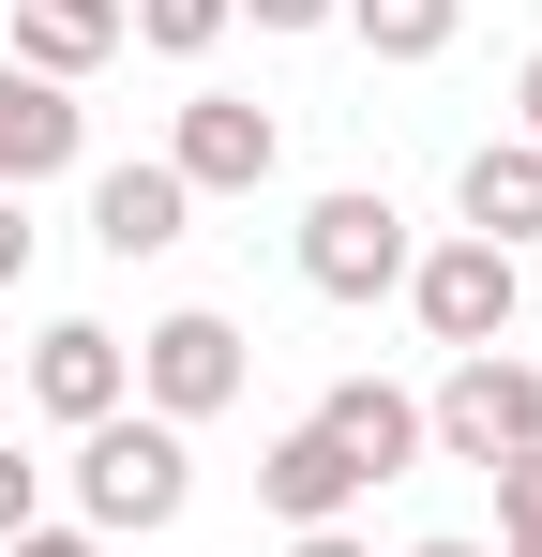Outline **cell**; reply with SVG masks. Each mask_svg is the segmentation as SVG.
<instances>
[{
    "label": "cell",
    "mask_w": 542,
    "mask_h": 557,
    "mask_svg": "<svg viewBox=\"0 0 542 557\" xmlns=\"http://www.w3.org/2000/svg\"><path fill=\"white\" fill-rule=\"evenodd\" d=\"M61 482H76V528H90V543H151V528H181V497H196V437L151 422V407H106Z\"/></svg>",
    "instance_id": "cell-1"
},
{
    "label": "cell",
    "mask_w": 542,
    "mask_h": 557,
    "mask_svg": "<svg viewBox=\"0 0 542 557\" xmlns=\"http://www.w3.org/2000/svg\"><path fill=\"white\" fill-rule=\"evenodd\" d=\"M482 482H497V543H528V528H542V453H513V467H482Z\"/></svg>",
    "instance_id": "cell-16"
},
{
    "label": "cell",
    "mask_w": 542,
    "mask_h": 557,
    "mask_svg": "<svg viewBox=\"0 0 542 557\" xmlns=\"http://www.w3.org/2000/svg\"><path fill=\"white\" fill-rule=\"evenodd\" d=\"M513 301H528V272H513V257H497V242H467V226H452V242H422V257H407V317H422V332H438L452 362H467V347H513Z\"/></svg>",
    "instance_id": "cell-5"
},
{
    "label": "cell",
    "mask_w": 542,
    "mask_h": 557,
    "mask_svg": "<svg viewBox=\"0 0 542 557\" xmlns=\"http://www.w3.org/2000/svg\"><path fill=\"white\" fill-rule=\"evenodd\" d=\"M226 15H257V30H332L347 0H226Z\"/></svg>",
    "instance_id": "cell-18"
},
{
    "label": "cell",
    "mask_w": 542,
    "mask_h": 557,
    "mask_svg": "<svg viewBox=\"0 0 542 557\" xmlns=\"http://www.w3.org/2000/svg\"><path fill=\"white\" fill-rule=\"evenodd\" d=\"M422 453H452V467H513V453H542V362L467 347V362L422 392Z\"/></svg>",
    "instance_id": "cell-2"
},
{
    "label": "cell",
    "mask_w": 542,
    "mask_h": 557,
    "mask_svg": "<svg viewBox=\"0 0 542 557\" xmlns=\"http://www.w3.org/2000/svg\"><path fill=\"white\" fill-rule=\"evenodd\" d=\"M407 257H422V242H407V211H392L377 182H332L317 211H301V286H317V301H392Z\"/></svg>",
    "instance_id": "cell-4"
},
{
    "label": "cell",
    "mask_w": 542,
    "mask_h": 557,
    "mask_svg": "<svg viewBox=\"0 0 542 557\" xmlns=\"http://www.w3.org/2000/svg\"><path fill=\"white\" fill-rule=\"evenodd\" d=\"M271 166H286V121L242 91H196L181 106V136H167V182L181 196H271Z\"/></svg>",
    "instance_id": "cell-6"
},
{
    "label": "cell",
    "mask_w": 542,
    "mask_h": 557,
    "mask_svg": "<svg viewBox=\"0 0 542 557\" xmlns=\"http://www.w3.org/2000/svg\"><path fill=\"white\" fill-rule=\"evenodd\" d=\"M286 557H377V543H347V528H286Z\"/></svg>",
    "instance_id": "cell-22"
},
{
    "label": "cell",
    "mask_w": 542,
    "mask_h": 557,
    "mask_svg": "<svg viewBox=\"0 0 542 557\" xmlns=\"http://www.w3.org/2000/svg\"><path fill=\"white\" fill-rule=\"evenodd\" d=\"M407 557H482V543H407Z\"/></svg>",
    "instance_id": "cell-23"
},
{
    "label": "cell",
    "mask_w": 542,
    "mask_h": 557,
    "mask_svg": "<svg viewBox=\"0 0 542 557\" xmlns=\"http://www.w3.org/2000/svg\"><path fill=\"white\" fill-rule=\"evenodd\" d=\"M30 272V211H15V196H0V286Z\"/></svg>",
    "instance_id": "cell-21"
},
{
    "label": "cell",
    "mask_w": 542,
    "mask_h": 557,
    "mask_svg": "<svg viewBox=\"0 0 542 557\" xmlns=\"http://www.w3.org/2000/svg\"><path fill=\"white\" fill-rule=\"evenodd\" d=\"M242 15L226 0H121V46H151V61H211Z\"/></svg>",
    "instance_id": "cell-14"
},
{
    "label": "cell",
    "mask_w": 542,
    "mask_h": 557,
    "mask_svg": "<svg viewBox=\"0 0 542 557\" xmlns=\"http://www.w3.org/2000/svg\"><path fill=\"white\" fill-rule=\"evenodd\" d=\"M30 407L90 437L106 407H136V347H121L106 317H46V332H30Z\"/></svg>",
    "instance_id": "cell-7"
},
{
    "label": "cell",
    "mask_w": 542,
    "mask_h": 557,
    "mask_svg": "<svg viewBox=\"0 0 542 557\" xmlns=\"http://www.w3.org/2000/svg\"><path fill=\"white\" fill-rule=\"evenodd\" d=\"M317 437H332L361 482H407V467H422V392H392V376H332V392H317Z\"/></svg>",
    "instance_id": "cell-8"
},
{
    "label": "cell",
    "mask_w": 542,
    "mask_h": 557,
    "mask_svg": "<svg viewBox=\"0 0 542 557\" xmlns=\"http://www.w3.org/2000/svg\"><path fill=\"white\" fill-rule=\"evenodd\" d=\"M242 376H257V347H242V317H211V301H181V317H151L136 332V407L151 422H211V407H242Z\"/></svg>",
    "instance_id": "cell-3"
},
{
    "label": "cell",
    "mask_w": 542,
    "mask_h": 557,
    "mask_svg": "<svg viewBox=\"0 0 542 557\" xmlns=\"http://www.w3.org/2000/svg\"><path fill=\"white\" fill-rule=\"evenodd\" d=\"M0 407H15V362H0Z\"/></svg>",
    "instance_id": "cell-25"
},
{
    "label": "cell",
    "mask_w": 542,
    "mask_h": 557,
    "mask_svg": "<svg viewBox=\"0 0 542 557\" xmlns=\"http://www.w3.org/2000/svg\"><path fill=\"white\" fill-rule=\"evenodd\" d=\"M76 91H46V76H15V61H0V196H30V182H61V166H76Z\"/></svg>",
    "instance_id": "cell-10"
},
{
    "label": "cell",
    "mask_w": 542,
    "mask_h": 557,
    "mask_svg": "<svg viewBox=\"0 0 542 557\" xmlns=\"http://www.w3.org/2000/svg\"><path fill=\"white\" fill-rule=\"evenodd\" d=\"M497 557H542V528H528V543H497Z\"/></svg>",
    "instance_id": "cell-24"
},
{
    "label": "cell",
    "mask_w": 542,
    "mask_h": 557,
    "mask_svg": "<svg viewBox=\"0 0 542 557\" xmlns=\"http://www.w3.org/2000/svg\"><path fill=\"white\" fill-rule=\"evenodd\" d=\"M15 528H46V467L0 437V543H15Z\"/></svg>",
    "instance_id": "cell-17"
},
{
    "label": "cell",
    "mask_w": 542,
    "mask_h": 557,
    "mask_svg": "<svg viewBox=\"0 0 542 557\" xmlns=\"http://www.w3.org/2000/svg\"><path fill=\"white\" fill-rule=\"evenodd\" d=\"M452 211H467V242H497V257L542 242V151H528V136H482L467 182H452Z\"/></svg>",
    "instance_id": "cell-12"
},
{
    "label": "cell",
    "mask_w": 542,
    "mask_h": 557,
    "mask_svg": "<svg viewBox=\"0 0 542 557\" xmlns=\"http://www.w3.org/2000/svg\"><path fill=\"white\" fill-rule=\"evenodd\" d=\"M513 136L542 151V46H528V76H513Z\"/></svg>",
    "instance_id": "cell-20"
},
{
    "label": "cell",
    "mask_w": 542,
    "mask_h": 557,
    "mask_svg": "<svg viewBox=\"0 0 542 557\" xmlns=\"http://www.w3.org/2000/svg\"><path fill=\"white\" fill-rule=\"evenodd\" d=\"M121 46V0H15V76H46V91H76L90 61Z\"/></svg>",
    "instance_id": "cell-13"
},
{
    "label": "cell",
    "mask_w": 542,
    "mask_h": 557,
    "mask_svg": "<svg viewBox=\"0 0 542 557\" xmlns=\"http://www.w3.org/2000/svg\"><path fill=\"white\" fill-rule=\"evenodd\" d=\"M347 30L377 46V61H438L452 30H467V0H347Z\"/></svg>",
    "instance_id": "cell-15"
},
{
    "label": "cell",
    "mask_w": 542,
    "mask_h": 557,
    "mask_svg": "<svg viewBox=\"0 0 542 557\" xmlns=\"http://www.w3.org/2000/svg\"><path fill=\"white\" fill-rule=\"evenodd\" d=\"M0 557H106V543H90V528H15Z\"/></svg>",
    "instance_id": "cell-19"
},
{
    "label": "cell",
    "mask_w": 542,
    "mask_h": 557,
    "mask_svg": "<svg viewBox=\"0 0 542 557\" xmlns=\"http://www.w3.org/2000/svg\"><path fill=\"white\" fill-rule=\"evenodd\" d=\"M181 226H196V196L167 182V151H151V166H106V182H90V242H106L121 272H136V257H167Z\"/></svg>",
    "instance_id": "cell-11"
},
{
    "label": "cell",
    "mask_w": 542,
    "mask_h": 557,
    "mask_svg": "<svg viewBox=\"0 0 542 557\" xmlns=\"http://www.w3.org/2000/svg\"><path fill=\"white\" fill-rule=\"evenodd\" d=\"M257 497H271V512H286V528H347V512H361V497H377V482H361V467L332 453L317 422H286V437H271V453H257Z\"/></svg>",
    "instance_id": "cell-9"
}]
</instances>
